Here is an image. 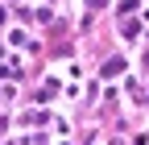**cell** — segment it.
I'll return each mask as SVG.
<instances>
[{
  "mask_svg": "<svg viewBox=\"0 0 149 145\" xmlns=\"http://www.w3.org/2000/svg\"><path fill=\"white\" fill-rule=\"evenodd\" d=\"M120 70H124V62H120V58H112V62H104V75H120Z\"/></svg>",
  "mask_w": 149,
  "mask_h": 145,
  "instance_id": "cell-1",
  "label": "cell"
}]
</instances>
